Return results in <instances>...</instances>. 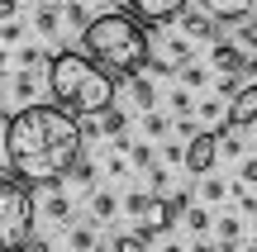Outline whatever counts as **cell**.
<instances>
[{
    "label": "cell",
    "mask_w": 257,
    "mask_h": 252,
    "mask_svg": "<svg viewBox=\"0 0 257 252\" xmlns=\"http://www.w3.org/2000/svg\"><path fill=\"white\" fill-rule=\"evenodd\" d=\"M10 91H15V100L34 105V95H38V72H24V67H19V72H15V86H10Z\"/></svg>",
    "instance_id": "obj_17"
},
{
    "label": "cell",
    "mask_w": 257,
    "mask_h": 252,
    "mask_svg": "<svg viewBox=\"0 0 257 252\" xmlns=\"http://www.w3.org/2000/svg\"><path fill=\"white\" fill-rule=\"evenodd\" d=\"M219 152H224V157H238V152H243V138H238V129L219 133Z\"/></svg>",
    "instance_id": "obj_27"
},
{
    "label": "cell",
    "mask_w": 257,
    "mask_h": 252,
    "mask_svg": "<svg viewBox=\"0 0 257 252\" xmlns=\"http://www.w3.org/2000/svg\"><path fill=\"white\" fill-rule=\"evenodd\" d=\"M34 233V190L19 176H0V252H19Z\"/></svg>",
    "instance_id": "obj_4"
},
{
    "label": "cell",
    "mask_w": 257,
    "mask_h": 252,
    "mask_svg": "<svg viewBox=\"0 0 257 252\" xmlns=\"http://www.w3.org/2000/svg\"><path fill=\"white\" fill-rule=\"evenodd\" d=\"M19 5H24V0H0V24H5V19H19Z\"/></svg>",
    "instance_id": "obj_36"
},
{
    "label": "cell",
    "mask_w": 257,
    "mask_h": 252,
    "mask_svg": "<svg viewBox=\"0 0 257 252\" xmlns=\"http://www.w3.org/2000/svg\"><path fill=\"white\" fill-rule=\"evenodd\" d=\"M186 228L191 233H210V214L205 209H186Z\"/></svg>",
    "instance_id": "obj_29"
},
{
    "label": "cell",
    "mask_w": 257,
    "mask_h": 252,
    "mask_svg": "<svg viewBox=\"0 0 257 252\" xmlns=\"http://www.w3.org/2000/svg\"><path fill=\"white\" fill-rule=\"evenodd\" d=\"M172 110L186 119V114H191V95H186V91H172Z\"/></svg>",
    "instance_id": "obj_33"
},
{
    "label": "cell",
    "mask_w": 257,
    "mask_h": 252,
    "mask_svg": "<svg viewBox=\"0 0 257 252\" xmlns=\"http://www.w3.org/2000/svg\"><path fill=\"white\" fill-rule=\"evenodd\" d=\"M148 181H153V195H162V190H167V167H153Z\"/></svg>",
    "instance_id": "obj_34"
},
{
    "label": "cell",
    "mask_w": 257,
    "mask_h": 252,
    "mask_svg": "<svg viewBox=\"0 0 257 252\" xmlns=\"http://www.w3.org/2000/svg\"><path fill=\"white\" fill-rule=\"evenodd\" d=\"M200 10H210L214 19H248L257 15V0H200Z\"/></svg>",
    "instance_id": "obj_11"
},
{
    "label": "cell",
    "mask_w": 257,
    "mask_h": 252,
    "mask_svg": "<svg viewBox=\"0 0 257 252\" xmlns=\"http://www.w3.org/2000/svg\"><path fill=\"white\" fill-rule=\"evenodd\" d=\"M219 114H229V110H224V100H205V105H200V119H205V124H214Z\"/></svg>",
    "instance_id": "obj_32"
},
{
    "label": "cell",
    "mask_w": 257,
    "mask_h": 252,
    "mask_svg": "<svg viewBox=\"0 0 257 252\" xmlns=\"http://www.w3.org/2000/svg\"><path fill=\"white\" fill-rule=\"evenodd\" d=\"M34 29H38L43 38H57V29H62V10H57V5H38Z\"/></svg>",
    "instance_id": "obj_16"
},
{
    "label": "cell",
    "mask_w": 257,
    "mask_h": 252,
    "mask_svg": "<svg viewBox=\"0 0 257 252\" xmlns=\"http://www.w3.org/2000/svg\"><path fill=\"white\" fill-rule=\"evenodd\" d=\"M95 5H105V10H110V5H114V0H95Z\"/></svg>",
    "instance_id": "obj_42"
},
{
    "label": "cell",
    "mask_w": 257,
    "mask_h": 252,
    "mask_svg": "<svg viewBox=\"0 0 257 252\" xmlns=\"http://www.w3.org/2000/svg\"><path fill=\"white\" fill-rule=\"evenodd\" d=\"M19 38H24V24L19 19H5L0 24V43H19Z\"/></svg>",
    "instance_id": "obj_30"
},
{
    "label": "cell",
    "mask_w": 257,
    "mask_h": 252,
    "mask_svg": "<svg viewBox=\"0 0 257 252\" xmlns=\"http://www.w3.org/2000/svg\"><path fill=\"white\" fill-rule=\"evenodd\" d=\"M128 162H134V167H148V171L157 167V162H153V148H148V143H134V148H128Z\"/></svg>",
    "instance_id": "obj_25"
},
{
    "label": "cell",
    "mask_w": 257,
    "mask_h": 252,
    "mask_svg": "<svg viewBox=\"0 0 257 252\" xmlns=\"http://www.w3.org/2000/svg\"><path fill=\"white\" fill-rule=\"evenodd\" d=\"M62 19L72 29H86V24H91V19H86V0H67V5H62Z\"/></svg>",
    "instance_id": "obj_21"
},
{
    "label": "cell",
    "mask_w": 257,
    "mask_h": 252,
    "mask_svg": "<svg viewBox=\"0 0 257 252\" xmlns=\"http://www.w3.org/2000/svg\"><path fill=\"white\" fill-rule=\"evenodd\" d=\"M186 5H191V0H128V15H134L138 24H167V19H176Z\"/></svg>",
    "instance_id": "obj_7"
},
{
    "label": "cell",
    "mask_w": 257,
    "mask_h": 252,
    "mask_svg": "<svg viewBox=\"0 0 257 252\" xmlns=\"http://www.w3.org/2000/svg\"><path fill=\"white\" fill-rule=\"evenodd\" d=\"M162 252H186V247H176V243H167V247H162Z\"/></svg>",
    "instance_id": "obj_39"
},
{
    "label": "cell",
    "mask_w": 257,
    "mask_h": 252,
    "mask_svg": "<svg viewBox=\"0 0 257 252\" xmlns=\"http://www.w3.org/2000/svg\"><path fill=\"white\" fill-rule=\"evenodd\" d=\"M67 243H72V252H100V233H95V224H72Z\"/></svg>",
    "instance_id": "obj_13"
},
{
    "label": "cell",
    "mask_w": 257,
    "mask_h": 252,
    "mask_svg": "<svg viewBox=\"0 0 257 252\" xmlns=\"http://www.w3.org/2000/svg\"><path fill=\"white\" fill-rule=\"evenodd\" d=\"M200 195H205V200H210V205H214V200H224V195H229V186H224L219 176H205V186H200Z\"/></svg>",
    "instance_id": "obj_28"
},
{
    "label": "cell",
    "mask_w": 257,
    "mask_h": 252,
    "mask_svg": "<svg viewBox=\"0 0 257 252\" xmlns=\"http://www.w3.org/2000/svg\"><path fill=\"white\" fill-rule=\"evenodd\" d=\"M214 162H219V133L200 129L191 143H186V171H191V176H210Z\"/></svg>",
    "instance_id": "obj_6"
},
{
    "label": "cell",
    "mask_w": 257,
    "mask_h": 252,
    "mask_svg": "<svg viewBox=\"0 0 257 252\" xmlns=\"http://www.w3.org/2000/svg\"><path fill=\"white\" fill-rule=\"evenodd\" d=\"M48 57H53V53H43V48H34V43L19 48V67H24V72H38V67H48Z\"/></svg>",
    "instance_id": "obj_19"
},
{
    "label": "cell",
    "mask_w": 257,
    "mask_h": 252,
    "mask_svg": "<svg viewBox=\"0 0 257 252\" xmlns=\"http://www.w3.org/2000/svg\"><path fill=\"white\" fill-rule=\"evenodd\" d=\"M43 81H48V91H53V100L62 105V110L86 114V119H91V114H105L114 105V76L105 72V67H95L86 53H76V48L48 57Z\"/></svg>",
    "instance_id": "obj_3"
},
{
    "label": "cell",
    "mask_w": 257,
    "mask_h": 252,
    "mask_svg": "<svg viewBox=\"0 0 257 252\" xmlns=\"http://www.w3.org/2000/svg\"><path fill=\"white\" fill-rule=\"evenodd\" d=\"M238 48H243V53H257V15L243 19V29H238Z\"/></svg>",
    "instance_id": "obj_22"
},
{
    "label": "cell",
    "mask_w": 257,
    "mask_h": 252,
    "mask_svg": "<svg viewBox=\"0 0 257 252\" xmlns=\"http://www.w3.org/2000/svg\"><path fill=\"white\" fill-rule=\"evenodd\" d=\"M181 34L186 38H214V15L210 10H181Z\"/></svg>",
    "instance_id": "obj_12"
},
{
    "label": "cell",
    "mask_w": 257,
    "mask_h": 252,
    "mask_svg": "<svg viewBox=\"0 0 257 252\" xmlns=\"http://www.w3.org/2000/svg\"><path fill=\"white\" fill-rule=\"evenodd\" d=\"M81 143H86L81 119L62 105H43V100L15 110L0 129L5 167L24 186H62L67 171L81 162Z\"/></svg>",
    "instance_id": "obj_1"
},
{
    "label": "cell",
    "mask_w": 257,
    "mask_h": 252,
    "mask_svg": "<svg viewBox=\"0 0 257 252\" xmlns=\"http://www.w3.org/2000/svg\"><path fill=\"white\" fill-rule=\"evenodd\" d=\"M19 252H53V243H48V238H38V233H29V243L19 247Z\"/></svg>",
    "instance_id": "obj_35"
},
{
    "label": "cell",
    "mask_w": 257,
    "mask_h": 252,
    "mask_svg": "<svg viewBox=\"0 0 257 252\" xmlns=\"http://www.w3.org/2000/svg\"><path fill=\"white\" fill-rule=\"evenodd\" d=\"M167 129H172V124H167V119H162V114H153V110H148V114H143V133H148V138H162V133H167Z\"/></svg>",
    "instance_id": "obj_26"
},
{
    "label": "cell",
    "mask_w": 257,
    "mask_h": 252,
    "mask_svg": "<svg viewBox=\"0 0 257 252\" xmlns=\"http://www.w3.org/2000/svg\"><path fill=\"white\" fill-rule=\"evenodd\" d=\"M95 124H100V133H105V138H124V129H128V114L110 105V110H105V114H100Z\"/></svg>",
    "instance_id": "obj_18"
},
{
    "label": "cell",
    "mask_w": 257,
    "mask_h": 252,
    "mask_svg": "<svg viewBox=\"0 0 257 252\" xmlns=\"http://www.w3.org/2000/svg\"><path fill=\"white\" fill-rule=\"evenodd\" d=\"M43 219L48 224H72V195L62 186H48V200H43Z\"/></svg>",
    "instance_id": "obj_10"
},
{
    "label": "cell",
    "mask_w": 257,
    "mask_h": 252,
    "mask_svg": "<svg viewBox=\"0 0 257 252\" xmlns=\"http://www.w3.org/2000/svg\"><path fill=\"white\" fill-rule=\"evenodd\" d=\"M243 181H248V186H257V157L243 162Z\"/></svg>",
    "instance_id": "obj_37"
},
{
    "label": "cell",
    "mask_w": 257,
    "mask_h": 252,
    "mask_svg": "<svg viewBox=\"0 0 257 252\" xmlns=\"http://www.w3.org/2000/svg\"><path fill=\"white\" fill-rule=\"evenodd\" d=\"M114 214H119V200L110 190H91V224H110Z\"/></svg>",
    "instance_id": "obj_14"
},
{
    "label": "cell",
    "mask_w": 257,
    "mask_h": 252,
    "mask_svg": "<svg viewBox=\"0 0 257 252\" xmlns=\"http://www.w3.org/2000/svg\"><path fill=\"white\" fill-rule=\"evenodd\" d=\"M210 67H214L219 76H243L252 62H248V53H243L238 43H214V48H210Z\"/></svg>",
    "instance_id": "obj_8"
},
{
    "label": "cell",
    "mask_w": 257,
    "mask_h": 252,
    "mask_svg": "<svg viewBox=\"0 0 257 252\" xmlns=\"http://www.w3.org/2000/svg\"><path fill=\"white\" fill-rule=\"evenodd\" d=\"M110 252H148V238L143 233H119L110 243Z\"/></svg>",
    "instance_id": "obj_20"
},
{
    "label": "cell",
    "mask_w": 257,
    "mask_h": 252,
    "mask_svg": "<svg viewBox=\"0 0 257 252\" xmlns=\"http://www.w3.org/2000/svg\"><path fill=\"white\" fill-rule=\"evenodd\" d=\"M181 81H186V86H205V67L186 62V67H181Z\"/></svg>",
    "instance_id": "obj_31"
},
{
    "label": "cell",
    "mask_w": 257,
    "mask_h": 252,
    "mask_svg": "<svg viewBox=\"0 0 257 252\" xmlns=\"http://www.w3.org/2000/svg\"><path fill=\"white\" fill-rule=\"evenodd\" d=\"M67 176H72L76 186H95V162H86V157H81V162H76L72 171H67Z\"/></svg>",
    "instance_id": "obj_23"
},
{
    "label": "cell",
    "mask_w": 257,
    "mask_h": 252,
    "mask_svg": "<svg viewBox=\"0 0 257 252\" xmlns=\"http://www.w3.org/2000/svg\"><path fill=\"white\" fill-rule=\"evenodd\" d=\"M219 252H238V247H233V243H224V247H219Z\"/></svg>",
    "instance_id": "obj_41"
},
{
    "label": "cell",
    "mask_w": 257,
    "mask_h": 252,
    "mask_svg": "<svg viewBox=\"0 0 257 252\" xmlns=\"http://www.w3.org/2000/svg\"><path fill=\"white\" fill-rule=\"evenodd\" d=\"M214 228H219V238H224V243H238V238H243V224H238L233 214H224V219H219Z\"/></svg>",
    "instance_id": "obj_24"
},
{
    "label": "cell",
    "mask_w": 257,
    "mask_h": 252,
    "mask_svg": "<svg viewBox=\"0 0 257 252\" xmlns=\"http://www.w3.org/2000/svg\"><path fill=\"white\" fill-rule=\"evenodd\" d=\"M248 124H257V81L229 100V129H248Z\"/></svg>",
    "instance_id": "obj_9"
},
{
    "label": "cell",
    "mask_w": 257,
    "mask_h": 252,
    "mask_svg": "<svg viewBox=\"0 0 257 252\" xmlns=\"http://www.w3.org/2000/svg\"><path fill=\"white\" fill-rule=\"evenodd\" d=\"M5 67H10V53H5V48H0V72H5Z\"/></svg>",
    "instance_id": "obj_38"
},
{
    "label": "cell",
    "mask_w": 257,
    "mask_h": 252,
    "mask_svg": "<svg viewBox=\"0 0 257 252\" xmlns=\"http://www.w3.org/2000/svg\"><path fill=\"white\" fill-rule=\"evenodd\" d=\"M252 228H257V224H252Z\"/></svg>",
    "instance_id": "obj_43"
},
{
    "label": "cell",
    "mask_w": 257,
    "mask_h": 252,
    "mask_svg": "<svg viewBox=\"0 0 257 252\" xmlns=\"http://www.w3.org/2000/svg\"><path fill=\"white\" fill-rule=\"evenodd\" d=\"M124 209L138 219V233H143V238L167 233V228H172V219H176V205H172L167 195H153V190H134V195L124 200Z\"/></svg>",
    "instance_id": "obj_5"
},
{
    "label": "cell",
    "mask_w": 257,
    "mask_h": 252,
    "mask_svg": "<svg viewBox=\"0 0 257 252\" xmlns=\"http://www.w3.org/2000/svg\"><path fill=\"white\" fill-rule=\"evenodd\" d=\"M0 114H5V86H0Z\"/></svg>",
    "instance_id": "obj_40"
},
{
    "label": "cell",
    "mask_w": 257,
    "mask_h": 252,
    "mask_svg": "<svg viewBox=\"0 0 257 252\" xmlns=\"http://www.w3.org/2000/svg\"><path fill=\"white\" fill-rule=\"evenodd\" d=\"M81 53L95 67H105L110 76H138L148 67L153 38L128 10H105V15H95L81 29Z\"/></svg>",
    "instance_id": "obj_2"
},
{
    "label": "cell",
    "mask_w": 257,
    "mask_h": 252,
    "mask_svg": "<svg viewBox=\"0 0 257 252\" xmlns=\"http://www.w3.org/2000/svg\"><path fill=\"white\" fill-rule=\"evenodd\" d=\"M128 95H134V105H138L143 114L157 105V91H153V81H148V76H128Z\"/></svg>",
    "instance_id": "obj_15"
}]
</instances>
